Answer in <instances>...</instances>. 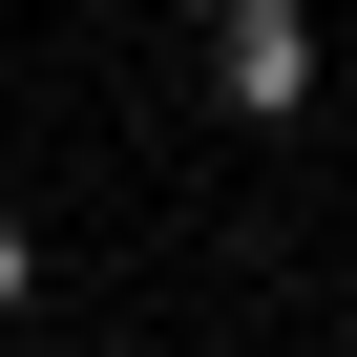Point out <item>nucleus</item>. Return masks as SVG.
I'll use <instances>...</instances> for the list:
<instances>
[{"label":"nucleus","instance_id":"nucleus-1","mask_svg":"<svg viewBox=\"0 0 357 357\" xmlns=\"http://www.w3.org/2000/svg\"><path fill=\"white\" fill-rule=\"evenodd\" d=\"M211 105L231 126H294L315 105V0H211Z\"/></svg>","mask_w":357,"mask_h":357},{"label":"nucleus","instance_id":"nucleus-2","mask_svg":"<svg viewBox=\"0 0 357 357\" xmlns=\"http://www.w3.org/2000/svg\"><path fill=\"white\" fill-rule=\"evenodd\" d=\"M22 294H43V231H22V211H0V315H22Z\"/></svg>","mask_w":357,"mask_h":357}]
</instances>
